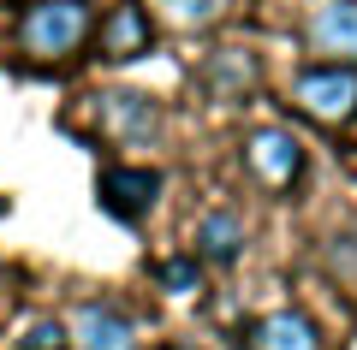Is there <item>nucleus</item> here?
I'll return each mask as SVG.
<instances>
[{"label":"nucleus","instance_id":"1","mask_svg":"<svg viewBox=\"0 0 357 350\" xmlns=\"http://www.w3.org/2000/svg\"><path fill=\"white\" fill-rule=\"evenodd\" d=\"M96 18H89V0H36L18 24V42H24L30 60L54 65V60H72L77 48L89 42Z\"/></svg>","mask_w":357,"mask_h":350},{"label":"nucleus","instance_id":"2","mask_svg":"<svg viewBox=\"0 0 357 350\" xmlns=\"http://www.w3.org/2000/svg\"><path fill=\"white\" fill-rule=\"evenodd\" d=\"M292 101H298L304 119H316V125H345L357 113V65L328 60V65H316V72H304L298 89H292Z\"/></svg>","mask_w":357,"mask_h":350},{"label":"nucleus","instance_id":"3","mask_svg":"<svg viewBox=\"0 0 357 350\" xmlns=\"http://www.w3.org/2000/svg\"><path fill=\"white\" fill-rule=\"evenodd\" d=\"M304 42L321 60L351 65L357 60V0H316L304 18Z\"/></svg>","mask_w":357,"mask_h":350},{"label":"nucleus","instance_id":"4","mask_svg":"<svg viewBox=\"0 0 357 350\" xmlns=\"http://www.w3.org/2000/svg\"><path fill=\"white\" fill-rule=\"evenodd\" d=\"M244 161H250L256 184H268V190H292L298 173H304V149H298L292 131H256Z\"/></svg>","mask_w":357,"mask_h":350},{"label":"nucleus","instance_id":"5","mask_svg":"<svg viewBox=\"0 0 357 350\" xmlns=\"http://www.w3.org/2000/svg\"><path fill=\"white\" fill-rule=\"evenodd\" d=\"M96 113H102V125H107V137L114 143H149L155 131H161V113H155V101L149 95H96Z\"/></svg>","mask_w":357,"mask_h":350},{"label":"nucleus","instance_id":"6","mask_svg":"<svg viewBox=\"0 0 357 350\" xmlns=\"http://www.w3.org/2000/svg\"><path fill=\"white\" fill-rule=\"evenodd\" d=\"M155 196H161V173H143V166H114V173H102L107 214H119V220H131V225L155 208Z\"/></svg>","mask_w":357,"mask_h":350},{"label":"nucleus","instance_id":"7","mask_svg":"<svg viewBox=\"0 0 357 350\" xmlns=\"http://www.w3.org/2000/svg\"><path fill=\"white\" fill-rule=\"evenodd\" d=\"M155 48V24H149V13L143 6H114L107 13V24H102V60H143V54Z\"/></svg>","mask_w":357,"mask_h":350},{"label":"nucleus","instance_id":"8","mask_svg":"<svg viewBox=\"0 0 357 350\" xmlns=\"http://www.w3.org/2000/svg\"><path fill=\"white\" fill-rule=\"evenodd\" d=\"M250 350H321V326L298 309H280L250 326Z\"/></svg>","mask_w":357,"mask_h":350},{"label":"nucleus","instance_id":"9","mask_svg":"<svg viewBox=\"0 0 357 350\" xmlns=\"http://www.w3.org/2000/svg\"><path fill=\"white\" fill-rule=\"evenodd\" d=\"M72 338H77V350H137V338H131V321H126L119 309H102V303L77 309Z\"/></svg>","mask_w":357,"mask_h":350},{"label":"nucleus","instance_id":"10","mask_svg":"<svg viewBox=\"0 0 357 350\" xmlns=\"http://www.w3.org/2000/svg\"><path fill=\"white\" fill-rule=\"evenodd\" d=\"M203 83L215 89L220 101H232V95H244V89L256 83V65H250V54H215V60L203 65Z\"/></svg>","mask_w":357,"mask_h":350},{"label":"nucleus","instance_id":"11","mask_svg":"<svg viewBox=\"0 0 357 350\" xmlns=\"http://www.w3.org/2000/svg\"><path fill=\"white\" fill-rule=\"evenodd\" d=\"M197 255L203 262H220V267L238 262V214H208L203 232H197Z\"/></svg>","mask_w":357,"mask_h":350},{"label":"nucleus","instance_id":"12","mask_svg":"<svg viewBox=\"0 0 357 350\" xmlns=\"http://www.w3.org/2000/svg\"><path fill=\"white\" fill-rule=\"evenodd\" d=\"M161 13H167L173 30H208L227 13V0H161Z\"/></svg>","mask_w":357,"mask_h":350},{"label":"nucleus","instance_id":"13","mask_svg":"<svg viewBox=\"0 0 357 350\" xmlns=\"http://www.w3.org/2000/svg\"><path fill=\"white\" fill-rule=\"evenodd\" d=\"M18 350H66L60 321H24V333H18Z\"/></svg>","mask_w":357,"mask_h":350},{"label":"nucleus","instance_id":"14","mask_svg":"<svg viewBox=\"0 0 357 350\" xmlns=\"http://www.w3.org/2000/svg\"><path fill=\"white\" fill-rule=\"evenodd\" d=\"M161 285L167 291H197L203 285V267H197L191 255H173V262H161Z\"/></svg>","mask_w":357,"mask_h":350}]
</instances>
